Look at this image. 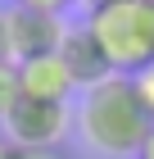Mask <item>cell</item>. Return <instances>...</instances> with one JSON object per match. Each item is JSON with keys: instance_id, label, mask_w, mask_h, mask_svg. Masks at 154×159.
Here are the masks:
<instances>
[{"instance_id": "1", "label": "cell", "mask_w": 154, "mask_h": 159, "mask_svg": "<svg viewBox=\"0 0 154 159\" xmlns=\"http://www.w3.org/2000/svg\"><path fill=\"white\" fill-rule=\"evenodd\" d=\"M150 123L154 118L145 114L141 100H136L131 77L109 73L104 82L86 86V96H82V136L91 141L95 150L118 155V159L122 155H141Z\"/></svg>"}, {"instance_id": "2", "label": "cell", "mask_w": 154, "mask_h": 159, "mask_svg": "<svg viewBox=\"0 0 154 159\" xmlns=\"http://www.w3.org/2000/svg\"><path fill=\"white\" fill-rule=\"evenodd\" d=\"M86 32L100 46L109 73L131 77L154 59V0H113L86 14Z\"/></svg>"}, {"instance_id": "3", "label": "cell", "mask_w": 154, "mask_h": 159, "mask_svg": "<svg viewBox=\"0 0 154 159\" xmlns=\"http://www.w3.org/2000/svg\"><path fill=\"white\" fill-rule=\"evenodd\" d=\"M5 127H9V141L27 155H46L64 141L68 132V105H50V100H27L18 96L9 114H5Z\"/></svg>"}, {"instance_id": "4", "label": "cell", "mask_w": 154, "mask_h": 159, "mask_svg": "<svg viewBox=\"0 0 154 159\" xmlns=\"http://www.w3.org/2000/svg\"><path fill=\"white\" fill-rule=\"evenodd\" d=\"M64 32L68 27L55 14H36V9H9V41H14V64L36 59V55H59Z\"/></svg>"}, {"instance_id": "5", "label": "cell", "mask_w": 154, "mask_h": 159, "mask_svg": "<svg viewBox=\"0 0 154 159\" xmlns=\"http://www.w3.org/2000/svg\"><path fill=\"white\" fill-rule=\"evenodd\" d=\"M18 68V91L27 100H50V105H68L73 96V73L59 55H36V59L14 64Z\"/></svg>"}, {"instance_id": "6", "label": "cell", "mask_w": 154, "mask_h": 159, "mask_svg": "<svg viewBox=\"0 0 154 159\" xmlns=\"http://www.w3.org/2000/svg\"><path fill=\"white\" fill-rule=\"evenodd\" d=\"M59 59L68 64V73H73V86H82V91L109 77V64H104V55H100V46L91 41V32H86V27H73V32H64Z\"/></svg>"}, {"instance_id": "7", "label": "cell", "mask_w": 154, "mask_h": 159, "mask_svg": "<svg viewBox=\"0 0 154 159\" xmlns=\"http://www.w3.org/2000/svg\"><path fill=\"white\" fill-rule=\"evenodd\" d=\"M131 91H136V100L145 105V114L154 118V59L145 64V68H136V73H131Z\"/></svg>"}, {"instance_id": "8", "label": "cell", "mask_w": 154, "mask_h": 159, "mask_svg": "<svg viewBox=\"0 0 154 159\" xmlns=\"http://www.w3.org/2000/svg\"><path fill=\"white\" fill-rule=\"evenodd\" d=\"M18 96H23V91H18V68H14V64H0V118L18 105Z\"/></svg>"}, {"instance_id": "9", "label": "cell", "mask_w": 154, "mask_h": 159, "mask_svg": "<svg viewBox=\"0 0 154 159\" xmlns=\"http://www.w3.org/2000/svg\"><path fill=\"white\" fill-rule=\"evenodd\" d=\"M14 5H18V9H36V14H55V18H59L73 0H14Z\"/></svg>"}, {"instance_id": "10", "label": "cell", "mask_w": 154, "mask_h": 159, "mask_svg": "<svg viewBox=\"0 0 154 159\" xmlns=\"http://www.w3.org/2000/svg\"><path fill=\"white\" fill-rule=\"evenodd\" d=\"M0 64H14V41H9V9H0Z\"/></svg>"}, {"instance_id": "11", "label": "cell", "mask_w": 154, "mask_h": 159, "mask_svg": "<svg viewBox=\"0 0 154 159\" xmlns=\"http://www.w3.org/2000/svg\"><path fill=\"white\" fill-rule=\"evenodd\" d=\"M136 159H154V123H150V132H145V146H141Z\"/></svg>"}, {"instance_id": "12", "label": "cell", "mask_w": 154, "mask_h": 159, "mask_svg": "<svg viewBox=\"0 0 154 159\" xmlns=\"http://www.w3.org/2000/svg\"><path fill=\"white\" fill-rule=\"evenodd\" d=\"M100 5H113V0H86V9H100Z\"/></svg>"}]
</instances>
